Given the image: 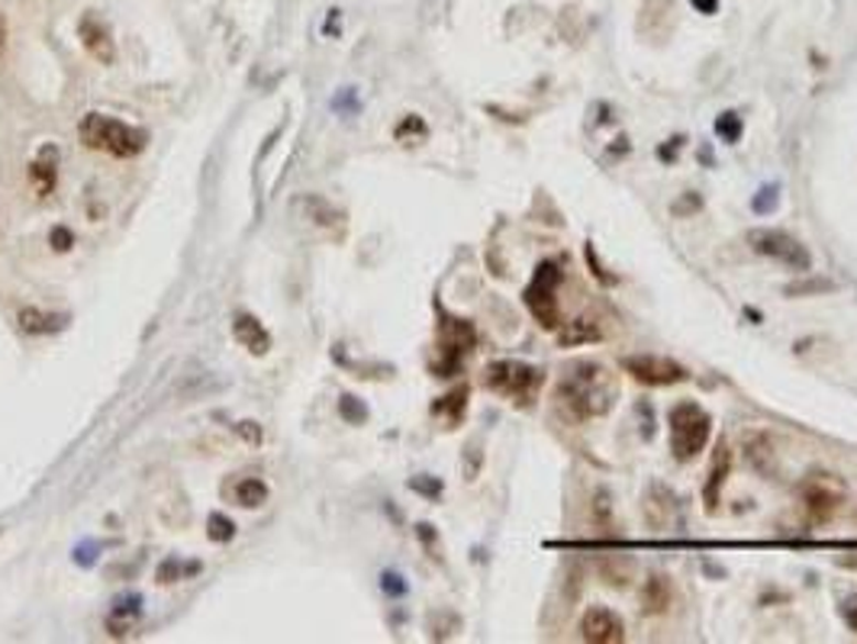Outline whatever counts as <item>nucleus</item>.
Segmentation results:
<instances>
[{
  "mask_svg": "<svg viewBox=\"0 0 857 644\" xmlns=\"http://www.w3.org/2000/svg\"><path fill=\"white\" fill-rule=\"evenodd\" d=\"M619 390L612 374L603 368L600 361H574L561 384H557V403L574 416V419H597L606 416L616 403Z\"/></svg>",
  "mask_w": 857,
  "mask_h": 644,
  "instance_id": "1",
  "label": "nucleus"
},
{
  "mask_svg": "<svg viewBox=\"0 0 857 644\" xmlns=\"http://www.w3.org/2000/svg\"><path fill=\"white\" fill-rule=\"evenodd\" d=\"M78 139L85 142L87 149L113 155V159H135L149 135L142 129L129 127L123 120H113L107 113H87L85 120L78 123Z\"/></svg>",
  "mask_w": 857,
  "mask_h": 644,
  "instance_id": "2",
  "label": "nucleus"
},
{
  "mask_svg": "<svg viewBox=\"0 0 857 644\" xmlns=\"http://www.w3.org/2000/svg\"><path fill=\"white\" fill-rule=\"evenodd\" d=\"M709 435H713V419L699 403L684 400L671 410V451L677 461L699 458L703 448L709 445Z\"/></svg>",
  "mask_w": 857,
  "mask_h": 644,
  "instance_id": "3",
  "label": "nucleus"
},
{
  "mask_svg": "<svg viewBox=\"0 0 857 644\" xmlns=\"http://www.w3.org/2000/svg\"><path fill=\"white\" fill-rule=\"evenodd\" d=\"M542 381H545V378H542L539 368H532V364H525V361H510V358L493 361V364H487V371H484V384L490 386L493 393H500V396L519 403V406H529V403L539 396Z\"/></svg>",
  "mask_w": 857,
  "mask_h": 644,
  "instance_id": "4",
  "label": "nucleus"
},
{
  "mask_svg": "<svg viewBox=\"0 0 857 644\" xmlns=\"http://www.w3.org/2000/svg\"><path fill=\"white\" fill-rule=\"evenodd\" d=\"M564 281L561 261H542L529 281V287L522 291V303L529 306V313L539 319L542 329H561V303H557V287Z\"/></svg>",
  "mask_w": 857,
  "mask_h": 644,
  "instance_id": "5",
  "label": "nucleus"
},
{
  "mask_svg": "<svg viewBox=\"0 0 857 644\" xmlns=\"http://www.w3.org/2000/svg\"><path fill=\"white\" fill-rule=\"evenodd\" d=\"M845 483L835 473H813L800 483V506L813 525H825L845 506Z\"/></svg>",
  "mask_w": 857,
  "mask_h": 644,
  "instance_id": "6",
  "label": "nucleus"
},
{
  "mask_svg": "<svg viewBox=\"0 0 857 644\" xmlns=\"http://www.w3.org/2000/svg\"><path fill=\"white\" fill-rule=\"evenodd\" d=\"M748 245L758 252V255L771 258V261H780L783 268H790V271H810L813 268V255H810V249L800 242V239H793L790 232H783V229H751L748 232Z\"/></svg>",
  "mask_w": 857,
  "mask_h": 644,
  "instance_id": "7",
  "label": "nucleus"
},
{
  "mask_svg": "<svg viewBox=\"0 0 857 644\" xmlns=\"http://www.w3.org/2000/svg\"><path fill=\"white\" fill-rule=\"evenodd\" d=\"M474 351V326L468 319H442L438 326V364L435 371L442 378L455 374L462 368V361Z\"/></svg>",
  "mask_w": 857,
  "mask_h": 644,
  "instance_id": "8",
  "label": "nucleus"
},
{
  "mask_svg": "<svg viewBox=\"0 0 857 644\" xmlns=\"http://www.w3.org/2000/svg\"><path fill=\"white\" fill-rule=\"evenodd\" d=\"M622 371L644 386H671L686 381V368L664 354H629L622 358Z\"/></svg>",
  "mask_w": 857,
  "mask_h": 644,
  "instance_id": "9",
  "label": "nucleus"
},
{
  "mask_svg": "<svg viewBox=\"0 0 857 644\" xmlns=\"http://www.w3.org/2000/svg\"><path fill=\"white\" fill-rule=\"evenodd\" d=\"M581 635L590 644H622L626 642V622L606 605H590L581 619Z\"/></svg>",
  "mask_w": 857,
  "mask_h": 644,
  "instance_id": "10",
  "label": "nucleus"
},
{
  "mask_svg": "<svg viewBox=\"0 0 857 644\" xmlns=\"http://www.w3.org/2000/svg\"><path fill=\"white\" fill-rule=\"evenodd\" d=\"M78 36H82V45L87 48V55L100 65H113L117 58V45H113V36L107 30L104 20H97L94 13H85L82 23H78Z\"/></svg>",
  "mask_w": 857,
  "mask_h": 644,
  "instance_id": "11",
  "label": "nucleus"
},
{
  "mask_svg": "<svg viewBox=\"0 0 857 644\" xmlns=\"http://www.w3.org/2000/svg\"><path fill=\"white\" fill-rule=\"evenodd\" d=\"M671 602H674V583L664 574H651L642 590L644 615H664L671 609Z\"/></svg>",
  "mask_w": 857,
  "mask_h": 644,
  "instance_id": "12",
  "label": "nucleus"
},
{
  "mask_svg": "<svg viewBox=\"0 0 857 644\" xmlns=\"http://www.w3.org/2000/svg\"><path fill=\"white\" fill-rule=\"evenodd\" d=\"M232 336H236V342L242 345L246 351H252V354H264V351L271 348V336H268V329L258 323L256 316H249V313L236 316V323H232Z\"/></svg>",
  "mask_w": 857,
  "mask_h": 644,
  "instance_id": "13",
  "label": "nucleus"
},
{
  "mask_svg": "<svg viewBox=\"0 0 857 644\" xmlns=\"http://www.w3.org/2000/svg\"><path fill=\"white\" fill-rule=\"evenodd\" d=\"M731 471V451H729V441H719V448H716V458H713V468H709V480H706V487H703V493H706V503H709V510H716L719 506V496H723V483H726V477Z\"/></svg>",
  "mask_w": 857,
  "mask_h": 644,
  "instance_id": "14",
  "label": "nucleus"
},
{
  "mask_svg": "<svg viewBox=\"0 0 857 644\" xmlns=\"http://www.w3.org/2000/svg\"><path fill=\"white\" fill-rule=\"evenodd\" d=\"M139 615H142V600H139L135 593H132V597H120V600L113 602L110 615H107L110 635H127L129 629L139 622Z\"/></svg>",
  "mask_w": 857,
  "mask_h": 644,
  "instance_id": "15",
  "label": "nucleus"
},
{
  "mask_svg": "<svg viewBox=\"0 0 857 644\" xmlns=\"http://www.w3.org/2000/svg\"><path fill=\"white\" fill-rule=\"evenodd\" d=\"M55 165H58L55 149H43L40 159L30 165V184H33L36 197H48L55 190Z\"/></svg>",
  "mask_w": 857,
  "mask_h": 644,
  "instance_id": "16",
  "label": "nucleus"
},
{
  "mask_svg": "<svg viewBox=\"0 0 857 644\" xmlns=\"http://www.w3.org/2000/svg\"><path fill=\"white\" fill-rule=\"evenodd\" d=\"M232 500H236L239 506H246V510L261 506V503L268 500V483L258 480V477H242V480H236V487H232Z\"/></svg>",
  "mask_w": 857,
  "mask_h": 644,
  "instance_id": "17",
  "label": "nucleus"
},
{
  "mask_svg": "<svg viewBox=\"0 0 857 644\" xmlns=\"http://www.w3.org/2000/svg\"><path fill=\"white\" fill-rule=\"evenodd\" d=\"M745 451H748V461L758 468V471H771V461L773 458V438L771 435H764V432H755V435H748L745 438Z\"/></svg>",
  "mask_w": 857,
  "mask_h": 644,
  "instance_id": "18",
  "label": "nucleus"
},
{
  "mask_svg": "<svg viewBox=\"0 0 857 644\" xmlns=\"http://www.w3.org/2000/svg\"><path fill=\"white\" fill-rule=\"evenodd\" d=\"M20 326H23V332L43 336V332H55V329H62L65 319H62V316H45V313H40V309H23V313H20Z\"/></svg>",
  "mask_w": 857,
  "mask_h": 644,
  "instance_id": "19",
  "label": "nucleus"
},
{
  "mask_svg": "<svg viewBox=\"0 0 857 644\" xmlns=\"http://www.w3.org/2000/svg\"><path fill=\"white\" fill-rule=\"evenodd\" d=\"M603 332L590 323V319H574L571 326L561 329V345H581V342H597Z\"/></svg>",
  "mask_w": 857,
  "mask_h": 644,
  "instance_id": "20",
  "label": "nucleus"
},
{
  "mask_svg": "<svg viewBox=\"0 0 857 644\" xmlns=\"http://www.w3.org/2000/svg\"><path fill=\"white\" fill-rule=\"evenodd\" d=\"M465 400H468V390L462 386V390H455V393L442 396V403H435V406H432V413H445L452 423H458V419H462V413H465Z\"/></svg>",
  "mask_w": 857,
  "mask_h": 644,
  "instance_id": "21",
  "label": "nucleus"
},
{
  "mask_svg": "<svg viewBox=\"0 0 857 644\" xmlns=\"http://www.w3.org/2000/svg\"><path fill=\"white\" fill-rule=\"evenodd\" d=\"M207 525H210V528H207V535H210L214 542H229V538L236 535V525H232V522H229L226 515L214 513V515H210V522H207Z\"/></svg>",
  "mask_w": 857,
  "mask_h": 644,
  "instance_id": "22",
  "label": "nucleus"
},
{
  "mask_svg": "<svg viewBox=\"0 0 857 644\" xmlns=\"http://www.w3.org/2000/svg\"><path fill=\"white\" fill-rule=\"evenodd\" d=\"M741 120L735 117V113H723L719 120H716V132H719V139H726V142H738L741 139Z\"/></svg>",
  "mask_w": 857,
  "mask_h": 644,
  "instance_id": "23",
  "label": "nucleus"
},
{
  "mask_svg": "<svg viewBox=\"0 0 857 644\" xmlns=\"http://www.w3.org/2000/svg\"><path fill=\"white\" fill-rule=\"evenodd\" d=\"M52 242H55V249H58V252H65L68 245H75V239H72V232H68V229H55V232H52Z\"/></svg>",
  "mask_w": 857,
  "mask_h": 644,
  "instance_id": "24",
  "label": "nucleus"
},
{
  "mask_svg": "<svg viewBox=\"0 0 857 644\" xmlns=\"http://www.w3.org/2000/svg\"><path fill=\"white\" fill-rule=\"evenodd\" d=\"M842 612H845V622H848V629H851V632L857 635V593L851 597V600L845 602V609H842Z\"/></svg>",
  "mask_w": 857,
  "mask_h": 644,
  "instance_id": "25",
  "label": "nucleus"
},
{
  "mask_svg": "<svg viewBox=\"0 0 857 644\" xmlns=\"http://www.w3.org/2000/svg\"><path fill=\"white\" fill-rule=\"evenodd\" d=\"M400 577L397 574H387L384 577V590L387 593H403V583H397Z\"/></svg>",
  "mask_w": 857,
  "mask_h": 644,
  "instance_id": "26",
  "label": "nucleus"
},
{
  "mask_svg": "<svg viewBox=\"0 0 857 644\" xmlns=\"http://www.w3.org/2000/svg\"><path fill=\"white\" fill-rule=\"evenodd\" d=\"M696 10H706V13H716L719 10V0H693Z\"/></svg>",
  "mask_w": 857,
  "mask_h": 644,
  "instance_id": "27",
  "label": "nucleus"
},
{
  "mask_svg": "<svg viewBox=\"0 0 857 644\" xmlns=\"http://www.w3.org/2000/svg\"><path fill=\"white\" fill-rule=\"evenodd\" d=\"M3 45H7V26H3V20H0V55H3Z\"/></svg>",
  "mask_w": 857,
  "mask_h": 644,
  "instance_id": "28",
  "label": "nucleus"
}]
</instances>
